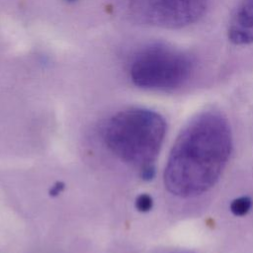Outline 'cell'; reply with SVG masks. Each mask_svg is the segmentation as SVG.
<instances>
[{"label": "cell", "instance_id": "6da1fadb", "mask_svg": "<svg viewBox=\"0 0 253 253\" xmlns=\"http://www.w3.org/2000/svg\"><path fill=\"white\" fill-rule=\"evenodd\" d=\"M231 148L227 120L215 111L198 115L173 144L164 170L166 189L183 199L209 191L219 179Z\"/></svg>", "mask_w": 253, "mask_h": 253}, {"label": "cell", "instance_id": "7a4b0ae2", "mask_svg": "<svg viewBox=\"0 0 253 253\" xmlns=\"http://www.w3.org/2000/svg\"><path fill=\"white\" fill-rule=\"evenodd\" d=\"M166 133V122L158 113L129 108L109 118L102 128L107 148L122 161L139 167L153 166Z\"/></svg>", "mask_w": 253, "mask_h": 253}, {"label": "cell", "instance_id": "3957f363", "mask_svg": "<svg viewBox=\"0 0 253 253\" xmlns=\"http://www.w3.org/2000/svg\"><path fill=\"white\" fill-rule=\"evenodd\" d=\"M193 70L194 61L186 52L164 43H152L135 53L129 75L139 88L171 91L183 86Z\"/></svg>", "mask_w": 253, "mask_h": 253}, {"label": "cell", "instance_id": "277c9868", "mask_svg": "<svg viewBox=\"0 0 253 253\" xmlns=\"http://www.w3.org/2000/svg\"><path fill=\"white\" fill-rule=\"evenodd\" d=\"M123 9L142 24L180 29L197 22L207 9L208 0H120Z\"/></svg>", "mask_w": 253, "mask_h": 253}, {"label": "cell", "instance_id": "5b68a950", "mask_svg": "<svg viewBox=\"0 0 253 253\" xmlns=\"http://www.w3.org/2000/svg\"><path fill=\"white\" fill-rule=\"evenodd\" d=\"M227 37L238 45L253 42V0H242L237 5L229 20Z\"/></svg>", "mask_w": 253, "mask_h": 253}, {"label": "cell", "instance_id": "8992f818", "mask_svg": "<svg viewBox=\"0 0 253 253\" xmlns=\"http://www.w3.org/2000/svg\"><path fill=\"white\" fill-rule=\"evenodd\" d=\"M252 206V201L248 197H240L234 200L230 204V211L234 215H244L246 214Z\"/></svg>", "mask_w": 253, "mask_h": 253}, {"label": "cell", "instance_id": "52a82bcc", "mask_svg": "<svg viewBox=\"0 0 253 253\" xmlns=\"http://www.w3.org/2000/svg\"><path fill=\"white\" fill-rule=\"evenodd\" d=\"M152 199L146 194H142L137 197L135 201V207L140 211H147L152 208Z\"/></svg>", "mask_w": 253, "mask_h": 253}, {"label": "cell", "instance_id": "ba28073f", "mask_svg": "<svg viewBox=\"0 0 253 253\" xmlns=\"http://www.w3.org/2000/svg\"><path fill=\"white\" fill-rule=\"evenodd\" d=\"M66 1H68V2H74V1H76V0H66Z\"/></svg>", "mask_w": 253, "mask_h": 253}]
</instances>
